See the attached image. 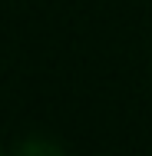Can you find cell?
<instances>
[{"instance_id": "6da1fadb", "label": "cell", "mask_w": 152, "mask_h": 156, "mask_svg": "<svg viewBox=\"0 0 152 156\" xmlns=\"http://www.w3.org/2000/svg\"><path fill=\"white\" fill-rule=\"evenodd\" d=\"M17 156H63V153H60L56 143H46V140H27V143L20 146Z\"/></svg>"}]
</instances>
